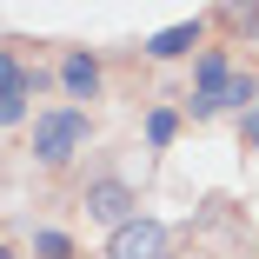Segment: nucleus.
Wrapping results in <instances>:
<instances>
[{
	"label": "nucleus",
	"instance_id": "obj_1",
	"mask_svg": "<svg viewBox=\"0 0 259 259\" xmlns=\"http://www.w3.org/2000/svg\"><path fill=\"white\" fill-rule=\"evenodd\" d=\"M87 140H93V120L80 107H54V113L33 120V160L40 166H67L73 153H87Z\"/></svg>",
	"mask_w": 259,
	"mask_h": 259
},
{
	"label": "nucleus",
	"instance_id": "obj_2",
	"mask_svg": "<svg viewBox=\"0 0 259 259\" xmlns=\"http://www.w3.org/2000/svg\"><path fill=\"white\" fill-rule=\"evenodd\" d=\"M107 259H166V226L160 220H126V226H113L107 233Z\"/></svg>",
	"mask_w": 259,
	"mask_h": 259
},
{
	"label": "nucleus",
	"instance_id": "obj_3",
	"mask_svg": "<svg viewBox=\"0 0 259 259\" xmlns=\"http://www.w3.org/2000/svg\"><path fill=\"white\" fill-rule=\"evenodd\" d=\"M87 213H93L100 226H126V220H140V199H133L126 180H93V186H87Z\"/></svg>",
	"mask_w": 259,
	"mask_h": 259
},
{
	"label": "nucleus",
	"instance_id": "obj_4",
	"mask_svg": "<svg viewBox=\"0 0 259 259\" xmlns=\"http://www.w3.org/2000/svg\"><path fill=\"white\" fill-rule=\"evenodd\" d=\"M226 80H233L226 54H220V47H206V54H199V67H193V100H213V107H220V93H226Z\"/></svg>",
	"mask_w": 259,
	"mask_h": 259
},
{
	"label": "nucleus",
	"instance_id": "obj_5",
	"mask_svg": "<svg viewBox=\"0 0 259 259\" xmlns=\"http://www.w3.org/2000/svg\"><path fill=\"white\" fill-rule=\"evenodd\" d=\"M199 47V20H180V27H160L146 40V60H180V54H193Z\"/></svg>",
	"mask_w": 259,
	"mask_h": 259
},
{
	"label": "nucleus",
	"instance_id": "obj_6",
	"mask_svg": "<svg viewBox=\"0 0 259 259\" xmlns=\"http://www.w3.org/2000/svg\"><path fill=\"white\" fill-rule=\"evenodd\" d=\"M60 87H67L73 100H93V93H100V60H93V54H67V60H60Z\"/></svg>",
	"mask_w": 259,
	"mask_h": 259
},
{
	"label": "nucleus",
	"instance_id": "obj_7",
	"mask_svg": "<svg viewBox=\"0 0 259 259\" xmlns=\"http://www.w3.org/2000/svg\"><path fill=\"white\" fill-rule=\"evenodd\" d=\"M40 87V73H27L14 54H0V93H33Z\"/></svg>",
	"mask_w": 259,
	"mask_h": 259
},
{
	"label": "nucleus",
	"instance_id": "obj_8",
	"mask_svg": "<svg viewBox=\"0 0 259 259\" xmlns=\"http://www.w3.org/2000/svg\"><path fill=\"white\" fill-rule=\"evenodd\" d=\"M252 100H259V80H252V73H233V80H226V93H220V107L252 113Z\"/></svg>",
	"mask_w": 259,
	"mask_h": 259
},
{
	"label": "nucleus",
	"instance_id": "obj_9",
	"mask_svg": "<svg viewBox=\"0 0 259 259\" xmlns=\"http://www.w3.org/2000/svg\"><path fill=\"white\" fill-rule=\"evenodd\" d=\"M173 133H180V113H173V107H153V113H146V140H153V146H173Z\"/></svg>",
	"mask_w": 259,
	"mask_h": 259
},
{
	"label": "nucleus",
	"instance_id": "obj_10",
	"mask_svg": "<svg viewBox=\"0 0 259 259\" xmlns=\"http://www.w3.org/2000/svg\"><path fill=\"white\" fill-rule=\"evenodd\" d=\"M33 252H40V259H73V239H67L60 226H40V233H33Z\"/></svg>",
	"mask_w": 259,
	"mask_h": 259
},
{
	"label": "nucleus",
	"instance_id": "obj_11",
	"mask_svg": "<svg viewBox=\"0 0 259 259\" xmlns=\"http://www.w3.org/2000/svg\"><path fill=\"white\" fill-rule=\"evenodd\" d=\"M27 120V93H0V126H20Z\"/></svg>",
	"mask_w": 259,
	"mask_h": 259
},
{
	"label": "nucleus",
	"instance_id": "obj_12",
	"mask_svg": "<svg viewBox=\"0 0 259 259\" xmlns=\"http://www.w3.org/2000/svg\"><path fill=\"white\" fill-rule=\"evenodd\" d=\"M226 20H233V27H239V33H252V40H259V7H233V14H226Z\"/></svg>",
	"mask_w": 259,
	"mask_h": 259
},
{
	"label": "nucleus",
	"instance_id": "obj_13",
	"mask_svg": "<svg viewBox=\"0 0 259 259\" xmlns=\"http://www.w3.org/2000/svg\"><path fill=\"white\" fill-rule=\"evenodd\" d=\"M246 146H259V100H252V113H246Z\"/></svg>",
	"mask_w": 259,
	"mask_h": 259
},
{
	"label": "nucleus",
	"instance_id": "obj_14",
	"mask_svg": "<svg viewBox=\"0 0 259 259\" xmlns=\"http://www.w3.org/2000/svg\"><path fill=\"white\" fill-rule=\"evenodd\" d=\"M0 259H14V252H7V239H0Z\"/></svg>",
	"mask_w": 259,
	"mask_h": 259
}]
</instances>
